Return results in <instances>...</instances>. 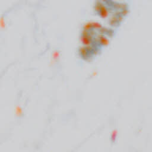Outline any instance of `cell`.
<instances>
[{
  "label": "cell",
  "mask_w": 152,
  "mask_h": 152,
  "mask_svg": "<svg viewBox=\"0 0 152 152\" xmlns=\"http://www.w3.org/2000/svg\"><path fill=\"white\" fill-rule=\"evenodd\" d=\"M115 34L114 29L99 23L90 21L85 24L80 34L79 57L84 61L93 60L110 42Z\"/></svg>",
  "instance_id": "cell-1"
},
{
  "label": "cell",
  "mask_w": 152,
  "mask_h": 152,
  "mask_svg": "<svg viewBox=\"0 0 152 152\" xmlns=\"http://www.w3.org/2000/svg\"><path fill=\"white\" fill-rule=\"evenodd\" d=\"M94 10L96 14L102 19H106L107 20L110 16V11L109 7L104 2L100 0L96 2Z\"/></svg>",
  "instance_id": "cell-2"
}]
</instances>
